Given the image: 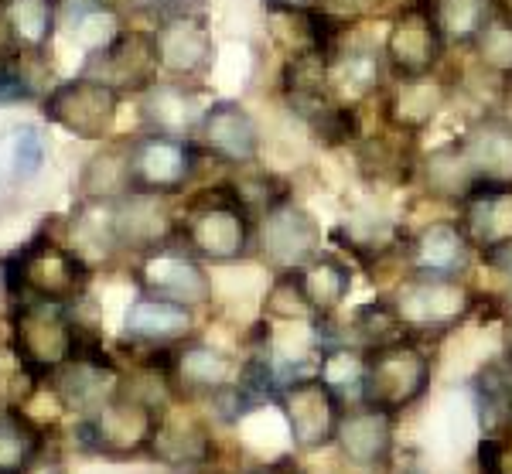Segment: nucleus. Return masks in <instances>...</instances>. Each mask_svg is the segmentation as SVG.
Listing matches in <instances>:
<instances>
[{
    "instance_id": "obj_1",
    "label": "nucleus",
    "mask_w": 512,
    "mask_h": 474,
    "mask_svg": "<svg viewBox=\"0 0 512 474\" xmlns=\"http://www.w3.org/2000/svg\"><path fill=\"white\" fill-rule=\"evenodd\" d=\"M89 284H93V266L48 229H41L38 236L0 260V287L7 304L35 297V301L79 307L86 301Z\"/></svg>"
},
{
    "instance_id": "obj_2",
    "label": "nucleus",
    "mask_w": 512,
    "mask_h": 474,
    "mask_svg": "<svg viewBox=\"0 0 512 474\" xmlns=\"http://www.w3.org/2000/svg\"><path fill=\"white\" fill-rule=\"evenodd\" d=\"M256 215L229 181L192 191L178 215L175 239L205 266H233L253 256Z\"/></svg>"
},
{
    "instance_id": "obj_3",
    "label": "nucleus",
    "mask_w": 512,
    "mask_h": 474,
    "mask_svg": "<svg viewBox=\"0 0 512 474\" xmlns=\"http://www.w3.org/2000/svg\"><path fill=\"white\" fill-rule=\"evenodd\" d=\"M7 328H11V352L24 376L48 382L65 362L76 355L82 338V321L76 307L55 301H24L7 304Z\"/></svg>"
},
{
    "instance_id": "obj_4",
    "label": "nucleus",
    "mask_w": 512,
    "mask_h": 474,
    "mask_svg": "<svg viewBox=\"0 0 512 474\" xmlns=\"http://www.w3.org/2000/svg\"><path fill=\"white\" fill-rule=\"evenodd\" d=\"M164 410H168V403H158L140 389L127 386V379H123V389L110 403H103L89 417H76L72 437L86 454L106 457V461L147 457Z\"/></svg>"
},
{
    "instance_id": "obj_5",
    "label": "nucleus",
    "mask_w": 512,
    "mask_h": 474,
    "mask_svg": "<svg viewBox=\"0 0 512 474\" xmlns=\"http://www.w3.org/2000/svg\"><path fill=\"white\" fill-rule=\"evenodd\" d=\"M396 321L403 324L410 338L427 345H437L458 331L461 324L475 314L478 294L468 280L454 277H420V273H403L396 284L386 290Z\"/></svg>"
},
{
    "instance_id": "obj_6",
    "label": "nucleus",
    "mask_w": 512,
    "mask_h": 474,
    "mask_svg": "<svg viewBox=\"0 0 512 474\" xmlns=\"http://www.w3.org/2000/svg\"><path fill=\"white\" fill-rule=\"evenodd\" d=\"M437 376V355L427 342L400 338L393 345L373 348L366 359V389L362 403L403 417L424 403Z\"/></svg>"
},
{
    "instance_id": "obj_7",
    "label": "nucleus",
    "mask_w": 512,
    "mask_h": 474,
    "mask_svg": "<svg viewBox=\"0 0 512 474\" xmlns=\"http://www.w3.org/2000/svg\"><path fill=\"white\" fill-rule=\"evenodd\" d=\"M205 168V154L195 140L164 137V133H137L127 137V174L130 191L175 198L185 195Z\"/></svg>"
},
{
    "instance_id": "obj_8",
    "label": "nucleus",
    "mask_w": 512,
    "mask_h": 474,
    "mask_svg": "<svg viewBox=\"0 0 512 474\" xmlns=\"http://www.w3.org/2000/svg\"><path fill=\"white\" fill-rule=\"evenodd\" d=\"M345 410L349 406L328 389L318 372L284 382L277 393V413L297 454H318L335 447Z\"/></svg>"
},
{
    "instance_id": "obj_9",
    "label": "nucleus",
    "mask_w": 512,
    "mask_h": 474,
    "mask_svg": "<svg viewBox=\"0 0 512 474\" xmlns=\"http://www.w3.org/2000/svg\"><path fill=\"white\" fill-rule=\"evenodd\" d=\"M123 93L113 89L110 82L96 76H72L65 82H55L45 96H41V116L52 127L65 130L69 137L79 140H110L117 127Z\"/></svg>"
},
{
    "instance_id": "obj_10",
    "label": "nucleus",
    "mask_w": 512,
    "mask_h": 474,
    "mask_svg": "<svg viewBox=\"0 0 512 474\" xmlns=\"http://www.w3.org/2000/svg\"><path fill=\"white\" fill-rule=\"evenodd\" d=\"M379 45H383L390 79H414L441 72L444 58L451 52L427 0H407V4L396 7Z\"/></svg>"
},
{
    "instance_id": "obj_11",
    "label": "nucleus",
    "mask_w": 512,
    "mask_h": 474,
    "mask_svg": "<svg viewBox=\"0 0 512 474\" xmlns=\"http://www.w3.org/2000/svg\"><path fill=\"white\" fill-rule=\"evenodd\" d=\"M321 249H325L321 246V222L294 195L256 215L253 256L270 273H291L311 256H318Z\"/></svg>"
},
{
    "instance_id": "obj_12",
    "label": "nucleus",
    "mask_w": 512,
    "mask_h": 474,
    "mask_svg": "<svg viewBox=\"0 0 512 474\" xmlns=\"http://www.w3.org/2000/svg\"><path fill=\"white\" fill-rule=\"evenodd\" d=\"M130 273H134L137 294L168 297V301L188 304L195 311L216 301V284H212L209 266L195 253H188L178 239L134 256V270Z\"/></svg>"
},
{
    "instance_id": "obj_13",
    "label": "nucleus",
    "mask_w": 512,
    "mask_h": 474,
    "mask_svg": "<svg viewBox=\"0 0 512 474\" xmlns=\"http://www.w3.org/2000/svg\"><path fill=\"white\" fill-rule=\"evenodd\" d=\"M239 365L243 362L229 355L226 348H216L195 335L188 342L168 348L164 376H168V386L178 403H198V399L212 403V399H219L236 386Z\"/></svg>"
},
{
    "instance_id": "obj_14",
    "label": "nucleus",
    "mask_w": 512,
    "mask_h": 474,
    "mask_svg": "<svg viewBox=\"0 0 512 474\" xmlns=\"http://www.w3.org/2000/svg\"><path fill=\"white\" fill-rule=\"evenodd\" d=\"M151 461H158L171 474H212L219 464V440L216 430L205 417L181 403H171L161 417V427L154 434V444L147 451Z\"/></svg>"
},
{
    "instance_id": "obj_15",
    "label": "nucleus",
    "mask_w": 512,
    "mask_h": 474,
    "mask_svg": "<svg viewBox=\"0 0 512 474\" xmlns=\"http://www.w3.org/2000/svg\"><path fill=\"white\" fill-rule=\"evenodd\" d=\"M151 41L164 79L198 82L216 62V38L202 14H164L151 28Z\"/></svg>"
},
{
    "instance_id": "obj_16",
    "label": "nucleus",
    "mask_w": 512,
    "mask_h": 474,
    "mask_svg": "<svg viewBox=\"0 0 512 474\" xmlns=\"http://www.w3.org/2000/svg\"><path fill=\"white\" fill-rule=\"evenodd\" d=\"M195 144L202 147L205 161H216L219 168H250L260 161L263 130L256 116L239 99H212L198 123Z\"/></svg>"
},
{
    "instance_id": "obj_17",
    "label": "nucleus",
    "mask_w": 512,
    "mask_h": 474,
    "mask_svg": "<svg viewBox=\"0 0 512 474\" xmlns=\"http://www.w3.org/2000/svg\"><path fill=\"white\" fill-rule=\"evenodd\" d=\"M396 423L400 417L379 406H349L335 437L338 461L359 474H390L396 461Z\"/></svg>"
},
{
    "instance_id": "obj_18",
    "label": "nucleus",
    "mask_w": 512,
    "mask_h": 474,
    "mask_svg": "<svg viewBox=\"0 0 512 474\" xmlns=\"http://www.w3.org/2000/svg\"><path fill=\"white\" fill-rule=\"evenodd\" d=\"M352 28H345L342 35L325 55V76L328 89L335 99H342L345 106L359 110L362 103L383 96L386 82H390V69H386L383 45H369V41L349 38Z\"/></svg>"
},
{
    "instance_id": "obj_19",
    "label": "nucleus",
    "mask_w": 512,
    "mask_h": 474,
    "mask_svg": "<svg viewBox=\"0 0 512 474\" xmlns=\"http://www.w3.org/2000/svg\"><path fill=\"white\" fill-rule=\"evenodd\" d=\"M475 188H512V120L502 110L478 113L454 137Z\"/></svg>"
},
{
    "instance_id": "obj_20",
    "label": "nucleus",
    "mask_w": 512,
    "mask_h": 474,
    "mask_svg": "<svg viewBox=\"0 0 512 474\" xmlns=\"http://www.w3.org/2000/svg\"><path fill=\"white\" fill-rule=\"evenodd\" d=\"M475 249L468 243L458 219H431L407 232L403 243V270L420 277H454L465 280L475 263Z\"/></svg>"
},
{
    "instance_id": "obj_21",
    "label": "nucleus",
    "mask_w": 512,
    "mask_h": 474,
    "mask_svg": "<svg viewBox=\"0 0 512 474\" xmlns=\"http://www.w3.org/2000/svg\"><path fill=\"white\" fill-rule=\"evenodd\" d=\"M454 99V82L441 72L431 76H414V79H390L379 96L383 103V120L386 127L403 133V137H420L431 123L451 106Z\"/></svg>"
},
{
    "instance_id": "obj_22",
    "label": "nucleus",
    "mask_w": 512,
    "mask_h": 474,
    "mask_svg": "<svg viewBox=\"0 0 512 474\" xmlns=\"http://www.w3.org/2000/svg\"><path fill=\"white\" fill-rule=\"evenodd\" d=\"M195 307L168 301V297L137 294L123 311V342L134 352H164L195 338Z\"/></svg>"
},
{
    "instance_id": "obj_23",
    "label": "nucleus",
    "mask_w": 512,
    "mask_h": 474,
    "mask_svg": "<svg viewBox=\"0 0 512 474\" xmlns=\"http://www.w3.org/2000/svg\"><path fill=\"white\" fill-rule=\"evenodd\" d=\"M209 99L195 82L181 79H154L144 93L137 96V113L144 133H164V137H185L195 140L198 123L205 116Z\"/></svg>"
},
{
    "instance_id": "obj_24",
    "label": "nucleus",
    "mask_w": 512,
    "mask_h": 474,
    "mask_svg": "<svg viewBox=\"0 0 512 474\" xmlns=\"http://www.w3.org/2000/svg\"><path fill=\"white\" fill-rule=\"evenodd\" d=\"M82 72L110 82V86L120 89L123 96H140L154 79H161L158 62H154L151 28L147 31L123 28L113 45H106L103 52L86 58V69Z\"/></svg>"
},
{
    "instance_id": "obj_25",
    "label": "nucleus",
    "mask_w": 512,
    "mask_h": 474,
    "mask_svg": "<svg viewBox=\"0 0 512 474\" xmlns=\"http://www.w3.org/2000/svg\"><path fill=\"white\" fill-rule=\"evenodd\" d=\"M65 243L76 249L89 266L123 256L117 229V198H79V205L65 222Z\"/></svg>"
},
{
    "instance_id": "obj_26",
    "label": "nucleus",
    "mask_w": 512,
    "mask_h": 474,
    "mask_svg": "<svg viewBox=\"0 0 512 474\" xmlns=\"http://www.w3.org/2000/svg\"><path fill=\"white\" fill-rule=\"evenodd\" d=\"M294 280L301 287L304 301L315 311V318H338V311L349 301L355 287V270L349 256L335 253V249H321L304 266H297Z\"/></svg>"
},
{
    "instance_id": "obj_27",
    "label": "nucleus",
    "mask_w": 512,
    "mask_h": 474,
    "mask_svg": "<svg viewBox=\"0 0 512 474\" xmlns=\"http://www.w3.org/2000/svg\"><path fill=\"white\" fill-rule=\"evenodd\" d=\"M458 226L478 256L512 239V188H475L458 202Z\"/></svg>"
},
{
    "instance_id": "obj_28",
    "label": "nucleus",
    "mask_w": 512,
    "mask_h": 474,
    "mask_svg": "<svg viewBox=\"0 0 512 474\" xmlns=\"http://www.w3.org/2000/svg\"><path fill=\"white\" fill-rule=\"evenodd\" d=\"M468 393L478 427L485 437H509V406H512V365L502 359L485 362L482 369L468 379Z\"/></svg>"
},
{
    "instance_id": "obj_29",
    "label": "nucleus",
    "mask_w": 512,
    "mask_h": 474,
    "mask_svg": "<svg viewBox=\"0 0 512 474\" xmlns=\"http://www.w3.org/2000/svg\"><path fill=\"white\" fill-rule=\"evenodd\" d=\"M0 21L21 55H45L59 35V0H7Z\"/></svg>"
},
{
    "instance_id": "obj_30",
    "label": "nucleus",
    "mask_w": 512,
    "mask_h": 474,
    "mask_svg": "<svg viewBox=\"0 0 512 474\" xmlns=\"http://www.w3.org/2000/svg\"><path fill=\"white\" fill-rule=\"evenodd\" d=\"M420 188L431 198H441V202H451L458 209L461 198H468L475 191V181L468 174V164L461 157L458 144L448 140V144H437L434 151L417 157V174Z\"/></svg>"
},
{
    "instance_id": "obj_31",
    "label": "nucleus",
    "mask_w": 512,
    "mask_h": 474,
    "mask_svg": "<svg viewBox=\"0 0 512 474\" xmlns=\"http://www.w3.org/2000/svg\"><path fill=\"white\" fill-rule=\"evenodd\" d=\"M48 164V140L38 123H18L0 133V181L28 185Z\"/></svg>"
},
{
    "instance_id": "obj_32",
    "label": "nucleus",
    "mask_w": 512,
    "mask_h": 474,
    "mask_svg": "<svg viewBox=\"0 0 512 474\" xmlns=\"http://www.w3.org/2000/svg\"><path fill=\"white\" fill-rule=\"evenodd\" d=\"M48 451V434L18 406L0 410V474H24Z\"/></svg>"
},
{
    "instance_id": "obj_33",
    "label": "nucleus",
    "mask_w": 512,
    "mask_h": 474,
    "mask_svg": "<svg viewBox=\"0 0 512 474\" xmlns=\"http://www.w3.org/2000/svg\"><path fill=\"white\" fill-rule=\"evenodd\" d=\"M366 348H355L349 342H332L318 348L315 372L328 382V389L342 399L345 406L362 403V389H366Z\"/></svg>"
},
{
    "instance_id": "obj_34",
    "label": "nucleus",
    "mask_w": 512,
    "mask_h": 474,
    "mask_svg": "<svg viewBox=\"0 0 512 474\" xmlns=\"http://www.w3.org/2000/svg\"><path fill=\"white\" fill-rule=\"evenodd\" d=\"M427 4H431V14L448 48H465V52L499 11L495 0H427Z\"/></svg>"
},
{
    "instance_id": "obj_35",
    "label": "nucleus",
    "mask_w": 512,
    "mask_h": 474,
    "mask_svg": "<svg viewBox=\"0 0 512 474\" xmlns=\"http://www.w3.org/2000/svg\"><path fill=\"white\" fill-rule=\"evenodd\" d=\"M130 191L127 174V140H106L103 151L86 161L79 174L82 198H117Z\"/></svg>"
},
{
    "instance_id": "obj_36",
    "label": "nucleus",
    "mask_w": 512,
    "mask_h": 474,
    "mask_svg": "<svg viewBox=\"0 0 512 474\" xmlns=\"http://www.w3.org/2000/svg\"><path fill=\"white\" fill-rule=\"evenodd\" d=\"M468 52L475 55L478 69H482L492 82L509 86L512 82V18L509 14L495 11L489 28L475 38V45L468 48Z\"/></svg>"
},
{
    "instance_id": "obj_37",
    "label": "nucleus",
    "mask_w": 512,
    "mask_h": 474,
    "mask_svg": "<svg viewBox=\"0 0 512 474\" xmlns=\"http://www.w3.org/2000/svg\"><path fill=\"white\" fill-rule=\"evenodd\" d=\"M226 474H308L304 464L297 461L294 454H280L274 461H256V464H239V468L226 471Z\"/></svg>"
},
{
    "instance_id": "obj_38",
    "label": "nucleus",
    "mask_w": 512,
    "mask_h": 474,
    "mask_svg": "<svg viewBox=\"0 0 512 474\" xmlns=\"http://www.w3.org/2000/svg\"><path fill=\"white\" fill-rule=\"evenodd\" d=\"M106 4L127 18V14H161L164 0H106Z\"/></svg>"
},
{
    "instance_id": "obj_39",
    "label": "nucleus",
    "mask_w": 512,
    "mask_h": 474,
    "mask_svg": "<svg viewBox=\"0 0 512 474\" xmlns=\"http://www.w3.org/2000/svg\"><path fill=\"white\" fill-rule=\"evenodd\" d=\"M482 263L492 266V270H499V273H506V277H512V239L502 246H495L492 253H485Z\"/></svg>"
},
{
    "instance_id": "obj_40",
    "label": "nucleus",
    "mask_w": 512,
    "mask_h": 474,
    "mask_svg": "<svg viewBox=\"0 0 512 474\" xmlns=\"http://www.w3.org/2000/svg\"><path fill=\"white\" fill-rule=\"evenodd\" d=\"M267 11H311V7H321V0H260Z\"/></svg>"
},
{
    "instance_id": "obj_41",
    "label": "nucleus",
    "mask_w": 512,
    "mask_h": 474,
    "mask_svg": "<svg viewBox=\"0 0 512 474\" xmlns=\"http://www.w3.org/2000/svg\"><path fill=\"white\" fill-rule=\"evenodd\" d=\"M24 474H65V468H62V461H59V457L45 451V454H41L38 461L31 464V468L24 471Z\"/></svg>"
},
{
    "instance_id": "obj_42",
    "label": "nucleus",
    "mask_w": 512,
    "mask_h": 474,
    "mask_svg": "<svg viewBox=\"0 0 512 474\" xmlns=\"http://www.w3.org/2000/svg\"><path fill=\"white\" fill-rule=\"evenodd\" d=\"M502 359L512 365V318L506 324V331H502Z\"/></svg>"
},
{
    "instance_id": "obj_43",
    "label": "nucleus",
    "mask_w": 512,
    "mask_h": 474,
    "mask_svg": "<svg viewBox=\"0 0 512 474\" xmlns=\"http://www.w3.org/2000/svg\"><path fill=\"white\" fill-rule=\"evenodd\" d=\"M502 307L512 314V277H506V290H502Z\"/></svg>"
},
{
    "instance_id": "obj_44",
    "label": "nucleus",
    "mask_w": 512,
    "mask_h": 474,
    "mask_svg": "<svg viewBox=\"0 0 512 474\" xmlns=\"http://www.w3.org/2000/svg\"><path fill=\"white\" fill-rule=\"evenodd\" d=\"M509 437H512V406H509Z\"/></svg>"
}]
</instances>
